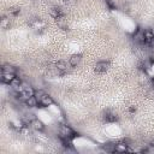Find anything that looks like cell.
<instances>
[{
    "label": "cell",
    "instance_id": "8",
    "mask_svg": "<svg viewBox=\"0 0 154 154\" xmlns=\"http://www.w3.org/2000/svg\"><path fill=\"white\" fill-rule=\"evenodd\" d=\"M81 59H82V55L81 54H73V55L70 57L69 63H70L71 66H77L81 63Z\"/></svg>",
    "mask_w": 154,
    "mask_h": 154
},
{
    "label": "cell",
    "instance_id": "7",
    "mask_svg": "<svg viewBox=\"0 0 154 154\" xmlns=\"http://www.w3.org/2000/svg\"><path fill=\"white\" fill-rule=\"evenodd\" d=\"M107 69H108V63H106V61H99V63L95 65V71H96L97 73H102V72H105Z\"/></svg>",
    "mask_w": 154,
    "mask_h": 154
},
{
    "label": "cell",
    "instance_id": "4",
    "mask_svg": "<svg viewBox=\"0 0 154 154\" xmlns=\"http://www.w3.org/2000/svg\"><path fill=\"white\" fill-rule=\"evenodd\" d=\"M24 103H25V106H26L28 108H34V107H36L40 102H38V100L36 99V96H35V95H32V96L28 97V99L24 101Z\"/></svg>",
    "mask_w": 154,
    "mask_h": 154
},
{
    "label": "cell",
    "instance_id": "3",
    "mask_svg": "<svg viewBox=\"0 0 154 154\" xmlns=\"http://www.w3.org/2000/svg\"><path fill=\"white\" fill-rule=\"evenodd\" d=\"M53 99H52V96H49L48 94H46L45 93V95L41 97V100H40V105H42L43 107H49V106H52L53 105Z\"/></svg>",
    "mask_w": 154,
    "mask_h": 154
},
{
    "label": "cell",
    "instance_id": "11",
    "mask_svg": "<svg viewBox=\"0 0 154 154\" xmlns=\"http://www.w3.org/2000/svg\"><path fill=\"white\" fill-rule=\"evenodd\" d=\"M143 35H144V41H146V43H147V45H148V43H149V41L154 37V34L152 32V30H150V29L144 30V31H143Z\"/></svg>",
    "mask_w": 154,
    "mask_h": 154
},
{
    "label": "cell",
    "instance_id": "6",
    "mask_svg": "<svg viewBox=\"0 0 154 154\" xmlns=\"http://www.w3.org/2000/svg\"><path fill=\"white\" fill-rule=\"evenodd\" d=\"M70 66H71L70 63H67V61H65V60H58V61L55 63V67H57L58 70H60V71H64V72H66Z\"/></svg>",
    "mask_w": 154,
    "mask_h": 154
},
{
    "label": "cell",
    "instance_id": "10",
    "mask_svg": "<svg viewBox=\"0 0 154 154\" xmlns=\"http://www.w3.org/2000/svg\"><path fill=\"white\" fill-rule=\"evenodd\" d=\"M129 144H126L125 142H119V143H116V153H125L128 152Z\"/></svg>",
    "mask_w": 154,
    "mask_h": 154
},
{
    "label": "cell",
    "instance_id": "15",
    "mask_svg": "<svg viewBox=\"0 0 154 154\" xmlns=\"http://www.w3.org/2000/svg\"><path fill=\"white\" fill-rule=\"evenodd\" d=\"M18 12H19V10H18L17 7H12V8L8 10V13H11V14H13V16H16Z\"/></svg>",
    "mask_w": 154,
    "mask_h": 154
},
{
    "label": "cell",
    "instance_id": "9",
    "mask_svg": "<svg viewBox=\"0 0 154 154\" xmlns=\"http://www.w3.org/2000/svg\"><path fill=\"white\" fill-rule=\"evenodd\" d=\"M102 152H106V153H114V152H116V143L108 142V143L102 144Z\"/></svg>",
    "mask_w": 154,
    "mask_h": 154
},
{
    "label": "cell",
    "instance_id": "16",
    "mask_svg": "<svg viewBox=\"0 0 154 154\" xmlns=\"http://www.w3.org/2000/svg\"><path fill=\"white\" fill-rule=\"evenodd\" d=\"M148 45H149V46H150L152 48H154V37H153V38H152V40L149 41V43H148Z\"/></svg>",
    "mask_w": 154,
    "mask_h": 154
},
{
    "label": "cell",
    "instance_id": "5",
    "mask_svg": "<svg viewBox=\"0 0 154 154\" xmlns=\"http://www.w3.org/2000/svg\"><path fill=\"white\" fill-rule=\"evenodd\" d=\"M30 126H31L35 131H37V132H38V131H43V130H45V124H43L40 119H37V118H36L35 120H32V122H31Z\"/></svg>",
    "mask_w": 154,
    "mask_h": 154
},
{
    "label": "cell",
    "instance_id": "12",
    "mask_svg": "<svg viewBox=\"0 0 154 154\" xmlns=\"http://www.w3.org/2000/svg\"><path fill=\"white\" fill-rule=\"evenodd\" d=\"M1 71L2 72H12V73H16V67H13L10 64H4L2 67H1Z\"/></svg>",
    "mask_w": 154,
    "mask_h": 154
},
{
    "label": "cell",
    "instance_id": "13",
    "mask_svg": "<svg viewBox=\"0 0 154 154\" xmlns=\"http://www.w3.org/2000/svg\"><path fill=\"white\" fill-rule=\"evenodd\" d=\"M0 25H1V28H2V29H6V28H8V26H10V18H6V17H4V18L1 19V23H0Z\"/></svg>",
    "mask_w": 154,
    "mask_h": 154
},
{
    "label": "cell",
    "instance_id": "2",
    "mask_svg": "<svg viewBox=\"0 0 154 154\" xmlns=\"http://www.w3.org/2000/svg\"><path fill=\"white\" fill-rule=\"evenodd\" d=\"M16 77V73H12V72H2L1 73V82L5 83V84H11V82Z\"/></svg>",
    "mask_w": 154,
    "mask_h": 154
},
{
    "label": "cell",
    "instance_id": "14",
    "mask_svg": "<svg viewBox=\"0 0 154 154\" xmlns=\"http://www.w3.org/2000/svg\"><path fill=\"white\" fill-rule=\"evenodd\" d=\"M35 96H36V99L38 100V102H40V100H41V97L45 95V91H42V90H35V94H34Z\"/></svg>",
    "mask_w": 154,
    "mask_h": 154
},
{
    "label": "cell",
    "instance_id": "1",
    "mask_svg": "<svg viewBox=\"0 0 154 154\" xmlns=\"http://www.w3.org/2000/svg\"><path fill=\"white\" fill-rule=\"evenodd\" d=\"M73 137H75V132L69 125L61 124L59 126V138L60 140H71Z\"/></svg>",
    "mask_w": 154,
    "mask_h": 154
}]
</instances>
